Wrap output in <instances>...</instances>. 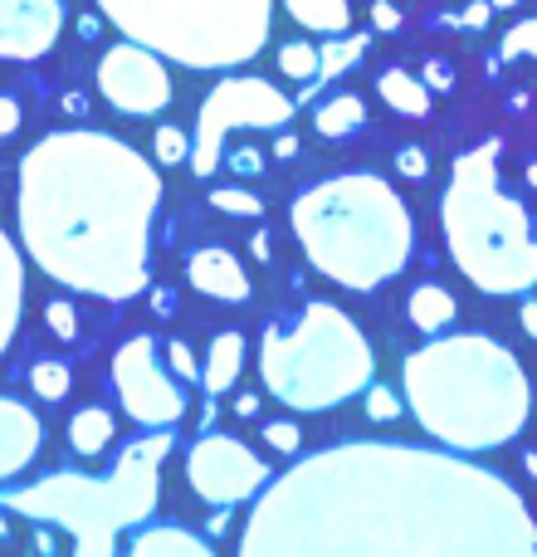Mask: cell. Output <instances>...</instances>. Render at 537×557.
<instances>
[{"mask_svg": "<svg viewBox=\"0 0 537 557\" xmlns=\"http://www.w3.org/2000/svg\"><path fill=\"white\" fill-rule=\"evenodd\" d=\"M211 206H215L221 215H240V221H260V215H264L260 196L235 191V186H221V191H211Z\"/></svg>", "mask_w": 537, "mask_h": 557, "instance_id": "27", "label": "cell"}, {"mask_svg": "<svg viewBox=\"0 0 537 557\" xmlns=\"http://www.w3.org/2000/svg\"><path fill=\"white\" fill-rule=\"evenodd\" d=\"M45 445V421L15 396H0V480H15L20 470H29Z\"/></svg>", "mask_w": 537, "mask_h": 557, "instance_id": "15", "label": "cell"}, {"mask_svg": "<svg viewBox=\"0 0 537 557\" xmlns=\"http://www.w3.org/2000/svg\"><path fill=\"white\" fill-rule=\"evenodd\" d=\"M186 157H191V137H186V127H157V162L182 166Z\"/></svg>", "mask_w": 537, "mask_h": 557, "instance_id": "28", "label": "cell"}, {"mask_svg": "<svg viewBox=\"0 0 537 557\" xmlns=\"http://www.w3.org/2000/svg\"><path fill=\"white\" fill-rule=\"evenodd\" d=\"M489 5H494V10H513V5H519V0H489Z\"/></svg>", "mask_w": 537, "mask_h": 557, "instance_id": "45", "label": "cell"}, {"mask_svg": "<svg viewBox=\"0 0 537 557\" xmlns=\"http://www.w3.org/2000/svg\"><path fill=\"white\" fill-rule=\"evenodd\" d=\"M503 59H537V15L533 20H519V25L503 35Z\"/></svg>", "mask_w": 537, "mask_h": 557, "instance_id": "29", "label": "cell"}, {"mask_svg": "<svg viewBox=\"0 0 537 557\" xmlns=\"http://www.w3.org/2000/svg\"><path fill=\"white\" fill-rule=\"evenodd\" d=\"M10 533V523H5V504H0V539H5Z\"/></svg>", "mask_w": 537, "mask_h": 557, "instance_id": "47", "label": "cell"}, {"mask_svg": "<svg viewBox=\"0 0 537 557\" xmlns=\"http://www.w3.org/2000/svg\"><path fill=\"white\" fill-rule=\"evenodd\" d=\"M137 557H211V543L196 539L191 529H176V523H157V529H142L133 539Z\"/></svg>", "mask_w": 537, "mask_h": 557, "instance_id": "20", "label": "cell"}, {"mask_svg": "<svg viewBox=\"0 0 537 557\" xmlns=\"http://www.w3.org/2000/svg\"><path fill=\"white\" fill-rule=\"evenodd\" d=\"M499 143H479L454 157L445 186V245L454 270L484 294H528L537 284V231L519 196L499 182Z\"/></svg>", "mask_w": 537, "mask_h": 557, "instance_id": "5", "label": "cell"}, {"mask_svg": "<svg viewBox=\"0 0 537 557\" xmlns=\"http://www.w3.org/2000/svg\"><path fill=\"white\" fill-rule=\"evenodd\" d=\"M454 313H460V304H454V294L445 284H421L411 288V298H405V318H411V327H421V333H445V327L454 323Z\"/></svg>", "mask_w": 537, "mask_h": 557, "instance_id": "19", "label": "cell"}, {"mask_svg": "<svg viewBox=\"0 0 537 557\" xmlns=\"http://www.w3.org/2000/svg\"><path fill=\"white\" fill-rule=\"evenodd\" d=\"M405 406L450 450H494L528 425L533 386L519 357L484 333L415 347L401 367Z\"/></svg>", "mask_w": 537, "mask_h": 557, "instance_id": "3", "label": "cell"}, {"mask_svg": "<svg viewBox=\"0 0 537 557\" xmlns=\"http://www.w3.org/2000/svg\"><path fill=\"white\" fill-rule=\"evenodd\" d=\"M288 225H294L308 264L352 294H372L386 278H396L415 245L405 201L391 191V182L372 172L327 176V182L298 191Z\"/></svg>", "mask_w": 537, "mask_h": 557, "instance_id": "4", "label": "cell"}, {"mask_svg": "<svg viewBox=\"0 0 537 557\" xmlns=\"http://www.w3.org/2000/svg\"><path fill=\"white\" fill-rule=\"evenodd\" d=\"M366 45H372V35H352V39L337 35L333 45L317 49V78H337V74H347L352 64H362ZM317 78H313V84H317Z\"/></svg>", "mask_w": 537, "mask_h": 557, "instance_id": "24", "label": "cell"}, {"mask_svg": "<svg viewBox=\"0 0 537 557\" xmlns=\"http://www.w3.org/2000/svg\"><path fill=\"white\" fill-rule=\"evenodd\" d=\"M372 343L337 304H313L288 323L264 327L260 376L294 411H333L372 386Z\"/></svg>", "mask_w": 537, "mask_h": 557, "instance_id": "7", "label": "cell"}, {"mask_svg": "<svg viewBox=\"0 0 537 557\" xmlns=\"http://www.w3.org/2000/svg\"><path fill=\"white\" fill-rule=\"evenodd\" d=\"M519 318H523V333L537 337V298H528V304L519 308Z\"/></svg>", "mask_w": 537, "mask_h": 557, "instance_id": "40", "label": "cell"}, {"mask_svg": "<svg viewBox=\"0 0 537 557\" xmlns=\"http://www.w3.org/2000/svg\"><path fill=\"white\" fill-rule=\"evenodd\" d=\"M64 5L59 0H0V59L29 64L59 45Z\"/></svg>", "mask_w": 537, "mask_h": 557, "instance_id": "13", "label": "cell"}, {"mask_svg": "<svg viewBox=\"0 0 537 557\" xmlns=\"http://www.w3.org/2000/svg\"><path fill=\"white\" fill-rule=\"evenodd\" d=\"M245 372V337L240 333H215L211 352H205V367H201V386L211 396L230 392Z\"/></svg>", "mask_w": 537, "mask_h": 557, "instance_id": "17", "label": "cell"}, {"mask_svg": "<svg viewBox=\"0 0 537 557\" xmlns=\"http://www.w3.org/2000/svg\"><path fill=\"white\" fill-rule=\"evenodd\" d=\"M278 74L298 78V84H313V78H317V49L303 45V39H288V45H278Z\"/></svg>", "mask_w": 537, "mask_h": 557, "instance_id": "26", "label": "cell"}, {"mask_svg": "<svg viewBox=\"0 0 537 557\" xmlns=\"http://www.w3.org/2000/svg\"><path fill=\"white\" fill-rule=\"evenodd\" d=\"M421 78H425V88H430V94H450V88H454V69L445 64V59H430Z\"/></svg>", "mask_w": 537, "mask_h": 557, "instance_id": "36", "label": "cell"}, {"mask_svg": "<svg viewBox=\"0 0 537 557\" xmlns=\"http://www.w3.org/2000/svg\"><path fill=\"white\" fill-rule=\"evenodd\" d=\"M284 10L313 35H347V25H352L347 0H284Z\"/></svg>", "mask_w": 537, "mask_h": 557, "instance_id": "22", "label": "cell"}, {"mask_svg": "<svg viewBox=\"0 0 537 557\" xmlns=\"http://www.w3.org/2000/svg\"><path fill=\"white\" fill-rule=\"evenodd\" d=\"M523 465H528V474H533V480H537V455L528 450V455H523Z\"/></svg>", "mask_w": 537, "mask_h": 557, "instance_id": "44", "label": "cell"}, {"mask_svg": "<svg viewBox=\"0 0 537 557\" xmlns=\"http://www.w3.org/2000/svg\"><path fill=\"white\" fill-rule=\"evenodd\" d=\"M225 166H230L235 176H260L264 172V157L254 152V147H240V152H230V157H221Z\"/></svg>", "mask_w": 537, "mask_h": 557, "instance_id": "35", "label": "cell"}, {"mask_svg": "<svg viewBox=\"0 0 537 557\" xmlns=\"http://www.w3.org/2000/svg\"><path fill=\"white\" fill-rule=\"evenodd\" d=\"M528 186L537 191V162H528Z\"/></svg>", "mask_w": 537, "mask_h": 557, "instance_id": "46", "label": "cell"}, {"mask_svg": "<svg viewBox=\"0 0 537 557\" xmlns=\"http://www.w3.org/2000/svg\"><path fill=\"white\" fill-rule=\"evenodd\" d=\"M162 176L133 143L59 127L20 157L15 225L25 255L74 294L127 304L147 288Z\"/></svg>", "mask_w": 537, "mask_h": 557, "instance_id": "2", "label": "cell"}, {"mask_svg": "<svg viewBox=\"0 0 537 557\" xmlns=\"http://www.w3.org/2000/svg\"><path fill=\"white\" fill-rule=\"evenodd\" d=\"M288 117H294V98L278 94L268 78H254V74L225 78V84H215L205 94L201 113H196V137H191L186 166L196 176H215L230 133H245V127H288Z\"/></svg>", "mask_w": 537, "mask_h": 557, "instance_id": "9", "label": "cell"}, {"mask_svg": "<svg viewBox=\"0 0 537 557\" xmlns=\"http://www.w3.org/2000/svg\"><path fill=\"white\" fill-rule=\"evenodd\" d=\"M45 318H49V327H54V337H64V343H74L78 337V313H74L68 298H54V304L45 308Z\"/></svg>", "mask_w": 537, "mask_h": 557, "instance_id": "31", "label": "cell"}, {"mask_svg": "<svg viewBox=\"0 0 537 557\" xmlns=\"http://www.w3.org/2000/svg\"><path fill=\"white\" fill-rule=\"evenodd\" d=\"M235 416H260V396H254V392L235 396Z\"/></svg>", "mask_w": 537, "mask_h": 557, "instance_id": "41", "label": "cell"}, {"mask_svg": "<svg viewBox=\"0 0 537 557\" xmlns=\"http://www.w3.org/2000/svg\"><path fill=\"white\" fill-rule=\"evenodd\" d=\"M113 411H103V406H84V411L68 421V445H74V455H84V460H98V455L108 450V441H113Z\"/></svg>", "mask_w": 537, "mask_h": 557, "instance_id": "21", "label": "cell"}, {"mask_svg": "<svg viewBox=\"0 0 537 557\" xmlns=\"http://www.w3.org/2000/svg\"><path fill=\"white\" fill-rule=\"evenodd\" d=\"M20 313H25V264L5 231H0V352L15 343Z\"/></svg>", "mask_w": 537, "mask_h": 557, "instance_id": "16", "label": "cell"}, {"mask_svg": "<svg viewBox=\"0 0 537 557\" xmlns=\"http://www.w3.org/2000/svg\"><path fill=\"white\" fill-rule=\"evenodd\" d=\"M313 127H317L323 137H347V133H357V127H366V103H362L357 94L327 98V103L313 113Z\"/></svg>", "mask_w": 537, "mask_h": 557, "instance_id": "23", "label": "cell"}, {"mask_svg": "<svg viewBox=\"0 0 537 557\" xmlns=\"http://www.w3.org/2000/svg\"><path fill=\"white\" fill-rule=\"evenodd\" d=\"M274 152H278V157H294V152H298V143L284 133V137H278V143H274Z\"/></svg>", "mask_w": 537, "mask_h": 557, "instance_id": "43", "label": "cell"}, {"mask_svg": "<svg viewBox=\"0 0 537 557\" xmlns=\"http://www.w3.org/2000/svg\"><path fill=\"white\" fill-rule=\"evenodd\" d=\"M166 455H172V435H166V425H157L142 441L127 445L113 470L98 474V480L93 474L59 470V474H49V480L25 484V490H10L0 504L35 523L64 529L84 557H108L117 533L137 529V523L157 509Z\"/></svg>", "mask_w": 537, "mask_h": 557, "instance_id": "6", "label": "cell"}, {"mask_svg": "<svg viewBox=\"0 0 537 557\" xmlns=\"http://www.w3.org/2000/svg\"><path fill=\"white\" fill-rule=\"evenodd\" d=\"M366 416L372 421H396L401 416V401L391 396V386H366Z\"/></svg>", "mask_w": 537, "mask_h": 557, "instance_id": "32", "label": "cell"}, {"mask_svg": "<svg viewBox=\"0 0 537 557\" xmlns=\"http://www.w3.org/2000/svg\"><path fill=\"white\" fill-rule=\"evenodd\" d=\"M98 94L108 108L127 117H152L172 103V74H166L162 54L127 39V45H113L98 59Z\"/></svg>", "mask_w": 537, "mask_h": 557, "instance_id": "12", "label": "cell"}, {"mask_svg": "<svg viewBox=\"0 0 537 557\" xmlns=\"http://www.w3.org/2000/svg\"><path fill=\"white\" fill-rule=\"evenodd\" d=\"M68 386H74V372H68V362L39 357V362L29 367V392H35L39 401H64Z\"/></svg>", "mask_w": 537, "mask_h": 557, "instance_id": "25", "label": "cell"}, {"mask_svg": "<svg viewBox=\"0 0 537 557\" xmlns=\"http://www.w3.org/2000/svg\"><path fill=\"white\" fill-rule=\"evenodd\" d=\"M113 386H117L123 411L133 416L137 425H147V431H157V425H166V431H172V425L186 416L182 376H176L172 367L157 357V337H147V333L127 337V343L117 347Z\"/></svg>", "mask_w": 537, "mask_h": 557, "instance_id": "10", "label": "cell"}, {"mask_svg": "<svg viewBox=\"0 0 537 557\" xmlns=\"http://www.w3.org/2000/svg\"><path fill=\"white\" fill-rule=\"evenodd\" d=\"M166 367H172L182 382H196V357H191V347H186L182 337H172V343H166Z\"/></svg>", "mask_w": 537, "mask_h": 557, "instance_id": "33", "label": "cell"}, {"mask_svg": "<svg viewBox=\"0 0 537 557\" xmlns=\"http://www.w3.org/2000/svg\"><path fill=\"white\" fill-rule=\"evenodd\" d=\"M268 245H274V240H268V235L260 231V235H254V240H250V255H254V260H268V255H274V250H268Z\"/></svg>", "mask_w": 537, "mask_h": 557, "instance_id": "42", "label": "cell"}, {"mask_svg": "<svg viewBox=\"0 0 537 557\" xmlns=\"http://www.w3.org/2000/svg\"><path fill=\"white\" fill-rule=\"evenodd\" d=\"M186 284H191L196 294L215 298V304H245V298H250V274H245V264L235 260L225 245L196 250L191 260H186Z\"/></svg>", "mask_w": 537, "mask_h": 557, "instance_id": "14", "label": "cell"}, {"mask_svg": "<svg viewBox=\"0 0 537 557\" xmlns=\"http://www.w3.org/2000/svg\"><path fill=\"white\" fill-rule=\"evenodd\" d=\"M489 15H494L489 0H474V5L464 10V25H470V29H484V25H489Z\"/></svg>", "mask_w": 537, "mask_h": 557, "instance_id": "39", "label": "cell"}, {"mask_svg": "<svg viewBox=\"0 0 537 557\" xmlns=\"http://www.w3.org/2000/svg\"><path fill=\"white\" fill-rule=\"evenodd\" d=\"M396 172L411 176V182H421V176L430 172V157H425L421 147H401V152H396Z\"/></svg>", "mask_w": 537, "mask_h": 557, "instance_id": "34", "label": "cell"}, {"mask_svg": "<svg viewBox=\"0 0 537 557\" xmlns=\"http://www.w3.org/2000/svg\"><path fill=\"white\" fill-rule=\"evenodd\" d=\"M372 25L376 29H401V10L391 0H372Z\"/></svg>", "mask_w": 537, "mask_h": 557, "instance_id": "38", "label": "cell"}, {"mask_svg": "<svg viewBox=\"0 0 537 557\" xmlns=\"http://www.w3.org/2000/svg\"><path fill=\"white\" fill-rule=\"evenodd\" d=\"M274 480L268 465L240 435H225V431H211L191 445L186 455V484H191L196 499L215 504V509H230V504H245Z\"/></svg>", "mask_w": 537, "mask_h": 557, "instance_id": "11", "label": "cell"}, {"mask_svg": "<svg viewBox=\"0 0 537 557\" xmlns=\"http://www.w3.org/2000/svg\"><path fill=\"white\" fill-rule=\"evenodd\" d=\"M376 94L386 98V108L401 117H425L430 113V88H425V78H415L411 69H382L376 74Z\"/></svg>", "mask_w": 537, "mask_h": 557, "instance_id": "18", "label": "cell"}, {"mask_svg": "<svg viewBox=\"0 0 537 557\" xmlns=\"http://www.w3.org/2000/svg\"><path fill=\"white\" fill-rule=\"evenodd\" d=\"M15 133H20V103L10 94H0V143L15 137Z\"/></svg>", "mask_w": 537, "mask_h": 557, "instance_id": "37", "label": "cell"}, {"mask_svg": "<svg viewBox=\"0 0 537 557\" xmlns=\"http://www.w3.org/2000/svg\"><path fill=\"white\" fill-rule=\"evenodd\" d=\"M123 39L186 69L250 64L268 39L274 0H93Z\"/></svg>", "mask_w": 537, "mask_h": 557, "instance_id": "8", "label": "cell"}, {"mask_svg": "<svg viewBox=\"0 0 537 557\" xmlns=\"http://www.w3.org/2000/svg\"><path fill=\"white\" fill-rule=\"evenodd\" d=\"M245 557H533L523 494L484 465L352 441L298 460L254 494Z\"/></svg>", "mask_w": 537, "mask_h": 557, "instance_id": "1", "label": "cell"}, {"mask_svg": "<svg viewBox=\"0 0 537 557\" xmlns=\"http://www.w3.org/2000/svg\"><path fill=\"white\" fill-rule=\"evenodd\" d=\"M260 441L274 455H298V445H303V431H298L294 421H268L264 431H260Z\"/></svg>", "mask_w": 537, "mask_h": 557, "instance_id": "30", "label": "cell"}]
</instances>
